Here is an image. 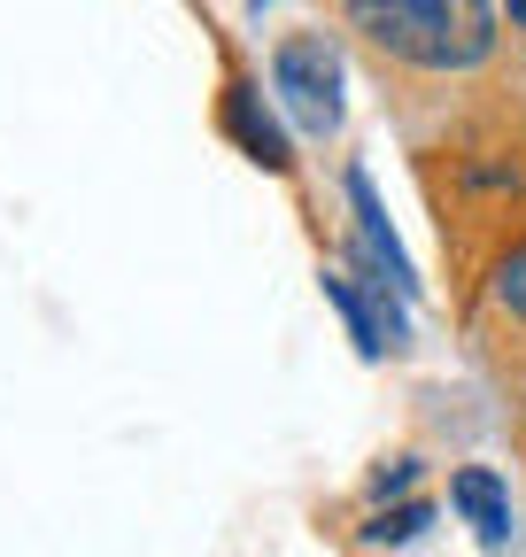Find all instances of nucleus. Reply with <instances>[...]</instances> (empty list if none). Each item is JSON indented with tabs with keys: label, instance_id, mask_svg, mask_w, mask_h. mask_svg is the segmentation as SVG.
Returning <instances> with one entry per match:
<instances>
[{
	"label": "nucleus",
	"instance_id": "nucleus-6",
	"mask_svg": "<svg viewBox=\"0 0 526 557\" xmlns=\"http://www.w3.org/2000/svg\"><path fill=\"white\" fill-rule=\"evenodd\" d=\"M449 504L480 527V542H488V549L511 534V496H503V480H496L488 465H465V472H456V480H449Z\"/></svg>",
	"mask_w": 526,
	"mask_h": 557
},
{
	"label": "nucleus",
	"instance_id": "nucleus-10",
	"mask_svg": "<svg viewBox=\"0 0 526 557\" xmlns=\"http://www.w3.org/2000/svg\"><path fill=\"white\" fill-rule=\"evenodd\" d=\"M511 24H518V32H526V0H511Z\"/></svg>",
	"mask_w": 526,
	"mask_h": 557
},
{
	"label": "nucleus",
	"instance_id": "nucleus-5",
	"mask_svg": "<svg viewBox=\"0 0 526 557\" xmlns=\"http://www.w3.org/2000/svg\"><path fill=\"white\" fill-rule=\"evenodd\" d=\"M225 132L240 139V156L248 163H263V171H287L295 156H287V132L272 124V116H263V101H255V86H225Z\"/></svg>",
	"mask_w": 526,
	"mask_h": 557
},
{
	"label": "nucleus",
	"instance_id": "nucleus-2",
	"mask_svg": "<svg viewBox=\"0 0 526 557\" xmlns=\"http://www.w3.org/2000/svg\"><path fill=\"white\" fill-rule=\"evenodd\" d=\"M272 86H279L287 116L310 139H334L341 132V47L325 32H287L272 47Z\"/></svg>",
	"mask_w": 526,
	"mask_h": 557
},
{
	"label": "nucleus",
	"instance_id": "nucleus-8",
	"mask_svg": "<svg viewBox=\"0 0 526 557\" xmlns=\"http://www.w3.org/2000/svg\"><path fill=\"white\" fill-rule=\"evenodd\" d=\"M426 519H434L426 504H394V511H379V519L364 527V542H411V534H418Z\"/></svg>",
	"mask_w": 526,
	"mask_h": 557
},
{
	"label": "nucleus",
	"instance_id": "nucleus-3",
	"mask_svg": "<svg viewBox=\"0 0 526 557\" xmlns=\"http://www.w3.org/2000/svg\"><path fill=\"white\" fill-rule=\"evenodd\" d=\"M480 333H488V357H496V372H503V380L526 395V240L496 256V278H488V318H480Z\"/></svg>",
	"mask_w": 526,
	"mask_h": 557
},
{
	"label": "nucleus",
	"instance_id": "nucleus-4",
	"mask_svg": "<svg viewBox=\"0 0 526 557\" xmlns=\"http://www.w3.org/2000/svg\"><path fill=\"white\" fill-rule=\"evenodd\" d=\"M349 209H356V225H364V248H372V263L387 271V287L394 295H418V278H411V256L394 248V225H387V209H379V194H372V178L349 163Z\"/></svg>",
	"mask_w": 526,
	"mask_h": 557
},
{
	"label": "nucleus",
	"instance_id": "nucleus-1",
	"mask_svg": "<svg viewBox=\"0 0 526 557\" xmlns=\"http://www.w3.org/2000/svg\"><path fill=\"white\" fill-rule=\"evenodd\" d=\"M341 24L394 70L456 78L496 54V9L488 0H334Z\"/></svg>",
	"mask_w": 526,
	"mask_h": 557
},
{
	"label": "nucleus",
	"instance_id": "nucleus-9",
	"mask_svg": "<svg viewBox=\"0 0 526 557\" xmlns=\"http://www.w3.org/2000/svg\"><path fill=\"white\" fill-rule=\"evenodd\" d=\"M411 472H418V465H411V457H403V465H387V472H379V480H372V487H379V496H403V487H411Z\"/></svg>",
	"mask_w": 526,
	"mask_h": 557
},
{
	"label": "nucleus",
	"instance_id": "nucleus-7",
	"mask_svg": "<svg viewBox=\"0 0 526 557\" xmlns=\"http://www.w3.org/2000/svg\"><path fill=\"white\" fill-rule=\"evenodd\" d=\"M325 302H334V310L349 318V333H356V348H364V357H379V348H394V341H387V325L372 318V302L356 295V278H349V271H325Z\"/></svg>",
	"mask_w": 526,
	"mask_h": 557
}]
</instances>
